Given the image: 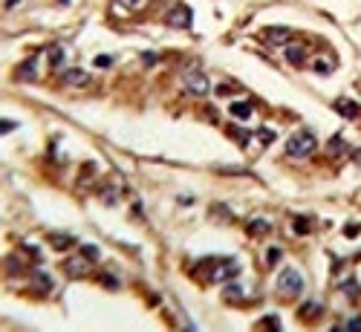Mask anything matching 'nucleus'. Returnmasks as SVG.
<instances>
[{
  "label": "nucleus",
  "instance_id": "nucleus-1",
  "mask_svg": "<svg viewBox=\"0 0 361 332\" xmlns=\"http://www.w3.org/2000/svg\"><path fill=\"white\" fill-rule=\"evenodd\" d=\"M194 272H197L202 280H208V283H222V280L237 277L240 263H237L234 257H205L202 263H197Z\"/></svg>",
  "mask_w": 361,
  "mask_h": 332
},
{
  "label": "nucleus",
  "instance_id": "nucleus-2",
  "mask_svg": "<svg viewBox=\"0 0 361 332\" xmlns=\"http://www.w3.org/2000/svg\"><path fill=\"white\" fill-rule=\"evenodd\" d=\"M182 84H185L188 92H194V95H208L211 84H208V75L197 67H188L182 69Z\"/></svg>",
  "mask_w": 361,
  "mask_h": 332
},
{
  "label": "nucleus",
  "instance_id": "nucleus-3",
  "mask_svg": "<svg viewBox=\"0 0 361 332\" xmlns=\"http://www.w3.org/2000/svg\"><path fill=\"white\" fill-rule=\"evenodd\" d=\"M315 145H318V142H315L312 133H309V130H301V133H295V136L286 142V153L295 156V159H301V156H309V153H312Z\"/></svg>",
  "mask_w": 361,
  "mask_h": 332
},
{
  "label": "nucleus",
  "instance_id": "nucleus-4",
  "mask_svg": "<svg viewBox=\"0 0 361 332\" xmlns=\"http://www.w3.org/2000/svg\"><path fill=\"white\" fill-rule=\"evenodd\" d=\"M303 289V277L301 272H295V269H283L278 277V292L283 298H298Z\"/></svg>",
  "mask_w": 361,
  "mask_h": 332
},
{
  "label": "nucleus",
  "instance_id": "nucleus-5",
  "mask_svg": "<svg viewBox=\"0 0 361 332\" xmlns=\"http://www.w3.org/2000/svg\"><path fill=\"white\" fill-rule=\"evenodd\" d=\"M191 21H194V15H191V9H188L185 3H176L174 9L168 12V23H171L174 29H188Z\"/></svg>",
  "mask_w": 361,
  "mask_h": 332
},
{
  "label": "nucleus",
  "instance_id": "nucleus-6",
  "mask_svg": "<svg viewBox=\"0 0 361 332\" xmlns=\"http://www.w3.org/2000/svg\"><path fill=\"white\" fill-rule=\"evenodd\" d=\"M289 38H292V29H286V26H269V29H263V41L269 46H286Z\"/></svg>",
  "mask_w": 361,
  "mask_h": 332
},
{
  "label": "nucleus",
  "instance_id": "nucleus-7",
  "mask_svg": "<svg viewBox=\"0 0 361 332\" xmlns=\"http://www.w3.org/2000/svg\"><path fill=\"white\" fill-rule=\"evenodd\" d=\"M38 61H41V52H35L32 58H26L21 69H18V81H35L38 78Z\"/></svg>",
  "mask_w": 361,
  "mask_h": 332
},
{
  "label": "nucleus",
  "instance_id": "nucleus-8",
  "mask_svg": "<svg viewBox=\"0 0 361 332\" xmlns=\"http://www.w3.org/2000/svg\"><path fill=\"white\" fill-rule=\"evenodd\" d=\"M90 263L93 260H87V257H70L67 263H64V269H67V275H72V277H84L87 272H90Z\"/></svg>",
  "mask_w": 361,
  "mask_h": 332
},
{
  "label": "nucleus",
  "instance_id": "nucleus-9",
  "mask_svg": "<svg viewBox=\"0 0 361 332\" xmlns=\"http://www.w3.org/2000/svg\"><path fill=\"white\" fill-rule=\"evenodd\" d=\"M283 52H286V61H289L292 67H303L306 64V46L303 44H286Z\"/></svg>",
  "mask_w": 361,
  "mask_h": 332
},
{
  "label": "nucleus",
  "instance_id": "nucleus-10",
  "mask_svg": "<svg viewBox=\"0 0 361 332\" xmlns=\"http://www.w3.org/2000/svg\"><path fill=\"white\" fill-rule=\"evenodd\" d=\"M64 81L72 84V87H84V84H90V72H84V69H78V67L64 69Z\"/></svg>",
  "mask_w": 361,
  "mask_h": 332
},
{
  "label": "nucleus",
  "instance_id": "nucleus-11",
  "mask_svg": "<svg viewBox=\"0 0 361 332\" xmlns=\"http://www.w3.org/2000/svg\"><path fill=\"white\" fill-rule=\"evenodd\" d=\"M335 110L344 116V119H355V116L361 113V107L352 101V98H338V101H335Z\"/></svg>",
  "mask_w": 361,
  "mask_h": 332
},
{
  "label": "nucleus",
  "instance_id": "nucleus-12",
  "mask_svg": "<svg viewBox=\"0 0 361 332\" xmlns=\"http://www.w3.org/2000/svg\"><path fill=\"white\" fill-rule=\"evenodd\" d=\"M32 286H35L41 295H47V292H52V277L44 275V272H35V275H32Z\"/></svg>",
  "mask_w": 361,
  "mask_h": 332
},
{
  "label": "nucleus",
  "instance_id": "nucleus-13",
  "mask_svg": "<svg viewBox=\"0 0 361 332\" xmlns=\"http://www.w3.org/2000/svg\"><path fill=\"white\" fill-rule=\"evenodd\" d=\"M47 58H49V67H52V69H61V67H64V49H61L58 44H52V46L47 49Z\"/></svg>",
  "mask_w": 361,
  "mask_h": 332
},
{
  "label": "nucleus",
  "instance_id": "nucleus-14",
  "mask_svg": "<svg viewBox=\"0 0 361 332\" xmlns=\"http://www.w3.org/2000/svg\"><path fill=\"white\" fill-rule=\"evenodd\" d=\"M231 116H234V119H240V122L252 119V104H249V101H234L231 104Z\"/></svg>",
  "mask_w": 361,
  "mask_h": 332
},
{
  "label": "nucleus",
  "instance_id": "nucleus-15",
  "mask_svg": "<svg viewBox=\"0 0 361 332\" xmlns=\"http://www.w3.org/2000/svg\"><path fill=\"white\" fill-rule=\"evenodd\" d=\"M269 229H272L269 219H252V223H249V234H252V237H263V234H269Z\"/></svg>",
  "mask_w": 361,
  "mask_h": 332
},
{
  "label": "nucleus",
  "instance_id": "nucleus-16",
  "mask_svg": "<svg viewBox=\"0 0 361 332\" xmlns=\"http://www.w3.org/2000/svg\"><path fill=\"white\" fill-rule=\"evenodd\" d=\"M222 298L228 300V303L240 300V298H243V289H240V283H228V286H225V292H222Z\"/></svg>",
  "mask_w": 361,
  "mask_h": 332
},
{
  "label": "nucleus",
  "instance_id": "nucleus-17",
  "mask_svg": "<svg viewBox=\"0 0 361 332\" xmlns=\"http://www.w3.org/2000/svg\"><path fill=\"white\" fill-rule=\"evenodd\" d=\"M321 309H324V306H321V303H303L301 306V312H298V315H301V318H318V315H321Z\"/></svg>",
  "mask_w": 361,
  "mask_h": 332
},
{
  "label": "nucleus",
  "instance_id": "nucleus-18",
  "mask_svg": "<svg viewBox=\"0 0 361 332\" xmlns=\"http://www.w3.org/2000/svg\"><path fill=\"white\" fill-rule=\"evenodd\" d=\"M49 240H52V246H55V249H67V246H72V243H75V237H64V234H52Z\"/></svg>",
  "mask_w": 361,
  "mask_h": 332
},
{
  "label": "nucleus",
  "instance_id": "nucleus-19",
  "mask_svg": "<svg viewBox=\"0 0 361 332\" xmlns=\"http://www.w3.org/2000/svg\"><path fill=\"white\" fill-rule=\"evenodd\" d=\"M332 67H335V61H332V58H329V61H324V58H318V61H315V72H321V75L332 72Z\"/></svg>",
  "mask_w": 361,
  "mask_h": 332
},
{
  "label": "nucleus",
  "instance_id": "nucleus-20",
  "mask_svg": "<svg viewBox=\"0 0 361 332\" xmlns=\"http://www.w3.org/2000/svg\"><path fill=\"white\" fill-rule=\"evenodd\" d=\"M344 148H347V145H344V139H341V136H332V142H329V153H332V156H338Z\"/></svg>",
  "mask_w": 361,
  "mask_h": 332
},
{
  "label": "nucleus",
  "instance_id": "nucleus-21",
  "mask_svg": "<svg viewBox=\"0 0 361 332\" xmlns=\"http://www.w3.org/2000/svg\"><path fill=\"white\" fill-rule=\"evenodd\" d=\"M295 234H309V219H303V217L295 219Z\"/></svg>",
  "mask_w": 361,
  "mask_h": 332
},
{
  "label": "nucleus",
  "instance_id": "nucleus-22",
  "mask_svg": "<svg viewBox=\"0 0 361 332\" xmlns=\"http://www.w3.org/2000/svg\"><path fill=\"white\" fill-rule=\"evenodd\" d=\"M231 136H234V139H237V142H240V145L246 148V145H249V139H252V133H246V130H237V127H234V130H231Z\"/></svg>",
  "mask_w": 361,
  "mask_h": 332
},
{
  "label": "nucleus",
  "instance_id": "nucleus-23",
  "mask_svg": "<svg viewBox=\"0 0 361 332\" xmlns=\"http://www.w3.org/2000/svg\"><path fill=\"white\" fill-rule=\"evenodd\" d=\"M341 289L347 292L349 298H358V283H355V280H347V283H344V286H341Z\"/></svg>",
  "mask_w": 361,
  "mask_h": 332
},
{
  "label": "nucleus",
  "instance_id": "nucleus-24",
  "mask_svg": "<svg viewBox=\"0 0 361 332\" xmlns=\"http://www.w3.org/2000/svg\"><path fill=\"white\" fill-rule=\"evenodd\" d=\"M335 329H349V332H361V318H352V321H347L344 326H335Z\"/></svg>",
  "mask_w": 361,
  "mask_h": 332
},
{
  "label": "nucleus",
  "instance_id": "nucleus-25",
  "mask_svg": "<svg viewBox=\"0 0 361 332\" xmlns=\"http://www.w3.org/2000/svg\"><path fill=\"white\" fill-rule=\"evenodd\" d=\"M81 254L87 257V260H93V263L98 260V249H95V246H84V249H81Z\"/></svg>",
  "mask_w": 361,
  "mask_h": 332
},
{
  "label": "nucleus",
  "instance_id": "nucleus-26",
  "mask_svg": "<svg viewBox=\"0 0 361 332\" xmlns=\"http://www.w3.org/2000/svg\"><path fill=\"white\" fill-rule=\"evenodd\" d=\"M278 260H280V249H269V252H266V263L275 266Z\"/></svg>",
  "mask_w": 361,
  "mask_h": 332
},
{
  "label": "nucleus",
  "instance_id": "nucleus-27",
  "mask_svg": "<svg viewBox=\"0 0 361 332\" xmlns=\"http://www.w3.org/2000/svg\"><path fill=\"white\" fill-rule=\"evenodd\" d=\"M263 326H269V329H280V321L275 318V315H269V318H263Z\"/></svg>",
  "mask_w": 361,
  "mask_h": 332
},
{
  "label": "nucleus",
  "instance_id": "nucleus-28",
  "mask_svg": "<svg viewBox=\"0 0 361 332\" xmlns=\"http://www.w3.org/2000/svg\"><path fill=\"white\" fill-rule=\"evenodd\" d=\"M358 231H361V226H347L344 234H347V237H358Z\"/></svg>",
  "mask_w": 361,
  "mask_h": 332
},
{
  "label": "nucleus",
  "instance_id": "nucleus-29",
  "mask_svg": "<svg viewBox=\"0 0 361 332\" xmlns=\"http://www.w3.org/2000/svg\"><path fill=\"white\" fill-rule=\"evenodd\" d=\"M257 136L263 139V145H269V142H272V130H260V133H257Z\"/></svg>",
  "mask_w": 361,
  "mask_h": 332
},
{
  "label": "nucleus",
  "instance_id": "nucleus-30",
  "mask_svg": "<svg viewBox=\"0 0 361 332\" xmlns=\"http://www.w3.org/2000/svg\"><path fill=\"white\" fill-rule=\"evenodd\" d=\"M95 64H98V67H107V64H110V58L101 55V58H95Z\"/></svg>",
  "mask_w": 361,
  "mask_h": 332
},
{
  "label": "nucleus",
  "instance_id": "nucleus-31",
  "mask_svg": "<svg viewBox=\"0 0 361 332\" xmlns=\"http://www.w3.org/2000/svg\"><path fill=\"white\" fill-rule=\"evenodd\" d=\"M21 0H6V9H12V6H18Z\"/></svg>",
  "mask_w": 361,
  "mask_h": 332
},
{
  "label": "nucleus",
  "instance_id": "nucleus-32",
  "mask_svg": "<svg viewBox=\"0 0 361 332\" xmlns=\"http://www.w3.org/2000/svg\"><path fill=\"white\" fill-rule=\"evenodd\" d=\"M352 156H355V159H358V162H361V150H355V153H352Z\"/></svg>",
  "mask_w": 361,
  "mask_h": 332
}]
</instances>
